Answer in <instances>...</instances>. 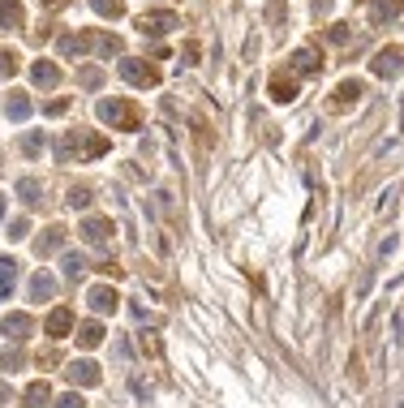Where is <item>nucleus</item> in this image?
Instances as JSON below:
<instances>
[{"mask_svg":"<svg viewBox=\"0 0 404 408\" xmlns=\"http://www.w3.org/2000/svg\"><path fill=\"white\" fill-rule=\"evenodd\" d=\"M56 408H86V404H82V396H60Z\"/></svg>","mask_w":404,"mask_h":408,"instance_id":"nucleus-23","label":"nucleus"},{"mask_svg":"<svg viewBox=\"0 0 404 408\" xmlns=\"http://www.w3.org/2000/svg\"><path fill=\"white\" fill-rule=\"evenodd\" d=\"M121 73L134 82V86H155L159 82V73L151 69V64H138V60H121Z\"/></svg>","mask_w":404,"mask_h":408,"instance_id":"nucleus-2","label":"nucleus"},{"mask_svg":"<svg viewBox=\"0 0 404 408\" xmlns=\"http://www.w3.org/2000/svg\"><path fill=\"white\" fill-rule=\"evenodd\" d=\"M69 309H56V314L52 318H47V331H52V335H64V331H69Z\"/></svg>","mask_w":404,"mask_h":408,"instance_id":"nucleus-16","label":"nucleus"},{"mask_svg":"<svg viewBox=\"0 0 404 408\" xmlns=\"http://www.w3.org/2000/svg\"><path fill=\"white\" fill-rule=\"evenodd\" d=\"M95 5V13H104V18H117L121 13V0H91Z\"/></svg>","mask_w":404,"mask_h":408,"instance_id":"nucleus-20","label":"nucleus"},{"mask_svg":"<svg viewBox=\"0 0 404 408\" xmlns=\"http://www.w3.org/2000/svg\"><path fill=\"white\" fill-rule=\"evenodd\" d=\"M404 9V0H370V18L383 22V18H396V13Z\"/></svg>","mask_w":404,"mask_h":408,"instance_id":"nucleus-8","label":"nucleus"},{"mask_svg":"<svg viewBox=\"0 0 404 408\" xmlns=\"http://www.w3.org/2000/svg\"><path fill=\"white\" fill-rule=\"evenodd\" d=\"M0 26H22V5L18 0H0Z\"/></svg>","mask_w":404,"mask_h":408,"instance_id":"nucleus-11","label":"nucleus"},{"mask_svg":"<svg viewBox=\"0 0 404 408\" xmlns=\"http://www.w3.org/2000/svg\"><path fill=\"white\" fill-rule=\"evenodd\" d=\"M293 69H297V73H314V69H318V60H314L310 52H297V56H293Z\"/></svg>","mask_w":404,"mask_h":408,"instance_id":"nucleus-19","label":"nucleus"},{"mask_svg":"<svg viewBox=\"0 0 404 408\" xmlns=\"http://www.w3.org/2000/svg\"><path fill=\"white\" fill-rule=\"evenodd\" d=\"M404 69V47H392V52H379L375 56V73L379 77H396Z\"/></svg>","mask_w":404,"mask_h":408,"instance_id":"nucleus-3","label":"nucleus"},{"mask_svg":"<svg viewBox=\"0 0 404 408\" xmlns=\"http://www.w3.org/2000/svg\"><path fill=\"white\" fill-rule=\"evenodd\" d=\"M30 77H35L39 82V86H56V82H60V73H56V64H35V69H30Z\"/></svg>","mask_w":404,"mask_h":408,"instance_id":"nucleus-12","label":"nucleus"},{"mask_svg":"<svg viewBox=\"0 0 404 408\" xmlns=\"http://www.w3.org/2000/svg\"><path fill=\"white\" fill-rule=\"evenodd\" d=\"M18 193H22V202H26V206H35V202H39V193H43V185L26 176V181H18Z\"/></svg>","mask_w":404,"mask_h":408,"instance_id":"nucleus-14","label":"nucleus"},{"mask_svg":"<svg viewBox=\"0 0 404 408\" xmlns=\"http://www.w3.org/2000/svg\"><path fill=\"white\" fill-rule=\"evenodd\" d=\"M18 73V56L13 52H0V77H13Z\"/></svg>","mask_w":404,"mask_h":408,"instance_id":"nucleus-21","label":"nucleus"},{"mask_svg":"<svg viewBox=\"0 0 404 408\" xmlns=\"http://www.w3.org/2000/svg\"><path fill=\"white\" fill-rule=\"evenodd\" d=\"M82 86H99V69H86L82 73Z\"/></svg>","mask_w":404,"mask_h":408,"instance_id":"nucleus-25","label":"nucleus"},{"mask_svg":"<svg viewBox=\"0 0 404 408\" xmlns=\"http://www.w3.org/2000/svg\"><path fill=\"white\" fill-rule=\"evenodd\" d=\"M82 271H86L82 258H78V254H64V275H82Z\"/></svg>","mask_w":404,"mask_h":408,"instance_id":"nucleus-22","label":"nucleus"},{"mask_svg":"<svg viewBox=\"0 0 404 408\" xmlns=\"http://www.w3.org/2000/svg\"><path fill=\"white\" fill-rule=\"evenodd\" d=\"M99 339H104V326H99V322H86L82 331H78V344H82V348H95Z\"/></svg>","mask_w":404,"mask_h":408,"instance_id":"nucleus-13","label":"nucleus"},{"mask_svg":"<svg viewBox=\"0 0 404 408\" xmlns=\"http://www.w3.org/2000/svg\"><path fill=\"white\" fill-rule=\"evenodd\" d=\"M69 379L82 383V387H95V383H99V370H95L91 361H73V365H69Z\"/></svg>","mask_w":404,"mask_h":408,"instance_id":"nucleus-7","label":"nucleus"},{"mask_svg":"<svg viewBox=\"0 0 404 408\" xmlns=\"http://www.w3.org/2000/svg\"><path fill=\"white\" fill-rule=\"evenodd\" d=\"M86 202H91V193H86V189H73V198H69V206L78 211V206H86Z\"/></svg>","mask_w":404,"mask_h":408,"instance_id":"nucleus-24","label":"nucleus"},{"mask_svg":"<svg viewBox=\"0 0 404 408\" xmlns=\"http://www.w3.org/2000/svg\"><path fill=\"white\" fill-rule=\"evenodd\" d=\"M138 26H142V35H168V30L176 26V18L172 13H151V18H142Z\"/></svg>","mask_w":404,"mask_h":408,"instance_id":"nucleus-5","label":"nucleus"},{"mask_svg":"<svg viewBox=\"0 0 404 408\" xmlns=\"http://www.w3.org/2000/svg\"><path fill=\"white\" fill-rule=\"evenodd\" d=\"M108 228H112L108 219H86V224H82V237H86L91 245H104V241H108Z\"/></svg>","mask_w":404,"mask_h":408,"instance_id":"nucleus-9","label":"nucleus"},{"mask_svg":"<svg viewBox=\"0 0 404 408\" xmlns=\"http://www.w3.org/2000/svg\"><path fill=\"white\" fill-rule=\"evenodd\" d=\"M13 284H18V263H13V258H0V301L13 292Z\"/></svg>","mask_w":404,"mask_h":408,"instance_id":"nucleus-6","label":"nucleus"},{"mask_svg":"<svg viewBox=\"0 0 404 408\" xmlns=\"http://www.w3.org/2000/svg\"><path fill=\"white\" fill-rule=\"evenodd\" d=\"M0 215H5V193H0Z\"/></svg>","mask_w":404,"mask_h":408,"instance_id":"nucleus-26","label":"nucleus"},{"mask_svg":"<svg viewBox=\"0 0 404 408\" xmlns=\"http://www.w3.org/2000/svg\"><path fill=\"white\" fill-rule=\"evenodd\" d=\"M52 292H56V284H52V280H47V275L39 271V275H35V284H30V297H35V301H43V297H52Z\"/></svg>","mask_w":404,"mask_h":408,"instance_id":"nucleus-15","label":"nucleus"},{"mask_svg":"<svg viewBox=\"0 0 404 408\" xmlns=\"http://www.w3.org/2000/svg\"><path fill=\"white\" fill-rule=\"evenodd\" d=\"M26 117H30V99L13 95V99H9V121H26Z\"/></svg>","mask_w":404,"mask_h":408,"instance_id":"nucleus-17","label":"nucleus"},{"mask_svg":"<svg viewBox=\"0 0 404 408\" xmlns=\"http://www.w3.org/2000/svg\"><path fill=\"white\" fill-rule=\"evenodd\" d=\"M26 404H30V408H43V404H47V383L30 387V391H26Z\"/></svg>","mask_w":404,"mask_h":408,"instance_id":"nucleus-18","label":"nucleus"},{"mask_svg":"<svg viewBox=\"0 0 404 408\" xmlns=\"http://www.w3.org/2000/svg\"><path fill=\"white\" fill-rule=\"evenodd\" d=\"M99 121H108V125H125V129H134L138 125V117H134V108L129 104H99Z\"/></svg>","mask_w":404,"mask_h":408,"instance_id":"nucleus-1","label":"nucleus"},{"mask_svg":"<svg viewBox=\"0 0 404 408\" xmlns=\"http://www.w3.org/2000/svg\"><path fill=\"white\" fill-rule=\"evenodd\" d=\"M91 309H95V314H117V292H112V288H91Z\"/></svg>","mask_w":404,"mask_h":408,"instance_id":"nucleus-4","label":"nucleus"},{"mask_svg":"<svg viewBox=\"0 0 404 408\" xmlns=\"http://www.w3.org/2000/svg\"><path fill=\"white\" fill-rule=\"evenodd\" d=\"M26 331H30V318L26 314H9L5 318V335L9 339H26Z\"/></svg>","mask_w":404,"mask_h":408,"instance_id":"nucleus-10","label":"nucleus"}]
</instances>
